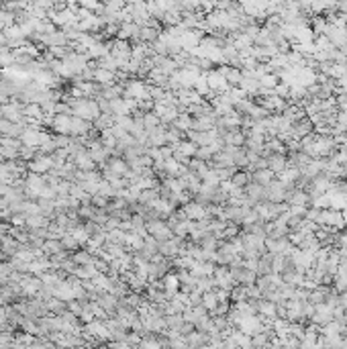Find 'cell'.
<instances>
[{
  "instance_id": "14",
  "label": "cell",
  "mask_w": 347,
  "mask_h": 349,
  "mask_svg": "<svg viewBox=\"0 0 347 349\" xmlns=\"http://www.w3.org/2000/svg\"><path fill=\"white\" fill-rule=\"evenodd\" d=\"M160 117L154 113V115H145L143 117V127L147 129V131H151V129H156V127H160Z\"/></svg>"
},
{
  "instance_id": "5",
  "label": "cell",
  "mask_w": 347,
  "mask_h": 349,
  "mask_svg": "<svg viewBox=\"0 0 347 349\" xmlns=\"http://www.w3.org/2000/svg\"><path fill=\"white\" fill-rule=\"evenodd\" d=\"M274 176H276V174L270 170V168H262V170H253L251 172V180L253 182H259V184H270L272 180H274Z\"/></svg>"
},
{
  "instance_id": "21",
  "label": "cell",
  "mask_w": 347,
  "mask_h": 349,
  "mask_svg": "<svg viewBox=\"0 0 347 349\" xmlns=\"http://www.w3.org/2000/svg\"><path fill=\"white\" fill-rule=\"evenodd\" d=\"M341 216H343V223H345V227H347V208L341 210Z\"/></svg>"
},
{
  "instance_id": "15",
  "label": "cell",
  "mask_w": 347,
  "mask_h": 349,
  "mask_svg": "<svg viewBox=\"0 0 347 349\" xmlns=\"http://www.w3.org/2000/svg\"><path fill=\"white\" fill-rule=\"evenodd\" d=\"M70 127H72V119H70V117L61 115V117L55 119V129H57V131H70Z\"/></svg>"
},
{
  "instance_id": "1",
  "label": "cell",
  "mask_w": 347,
  "mask_h": 349,
  "mask_svg": "<svg viewBox=\"0 0 347 349\" xmlns=\"http://www.w3.org/2000/svg\"><path fill=\"white\" fill-rule=\"evenodd\" d=\"M219 72L225 76V80H227L231 86H239V82L243 80V72H241L239 68H235V65H227V63H225Z\"/></svg>"
},
{
  "instance_id": "3",
  "label": "cell",
  "mask_w": 347,
  "mask_h": 349,
  "mask_svg": "<svg viewBox=\"0 0 347 349\" xmlns=\"http://www.w3.org/2000/svg\"><path fill=\"white\" fill-rule=\"evenodd\" d=\"M288 166V158L284 154H270L268 156V168L274 172V174H280Z\"/></svg>"
},
{
  "instance_id": "19",
  "label": "cell",
  "mask_w": 347,
  "mask_h": 349,
  "mask_svg": "<svg viewBox=\"0 0 347 349\" xmlns=\"http://www.w3.org/2000/svg\"><path fill=\"white\" fill-rule=\"evenodd\" d=\"M337 10L347 12V0H337Z\"/></svg>"
},
{
  "instance_id": "18",
  "label": "cell",
  "mask_w": 347,
  "mask_h": 349,
  "mask_svg": "<svg viewBox=\"0 0 347 349\" xmlns=\"http://www.w3.org/2000/svg\"><path fill=\"white\" fill-rule=\"evenodd\" d=\"M335 243H337V247H347V233L335 235Z\"/></svg>"
},
{
  "instance_id": "4",
  "label": "cell",
  "mask_w": 347,
  "mask_h": 349,
  "mask_svg": "<svg viewBox=\"0 0 347 349\" xmlns=\"http://www.w3.org/2000/svg\"><path fill=\"white\" fill-rule=\"evenodd\" d=\"M264 184H259V182H249L247 186H245V194L249 196V198L253 200V204H257L259 200H264Z\"/></svg>"
},
{
  "instance_id": "9",
  "label": "cell",
  "mask_w": 347,
  "mask_h": 349,
  "mask_svg": "<svg viewBox=\"0 0 347 349\" xmlns=\"http://www.w3.org/2000/svg\"><path fill=\"white\" fill-rule=\"evenodd\" d=\"M231 182L235 186H239V188H245L251 182V174L249 172H235L233 176H231Z\"/></svg>"
},
{
  "instance_id": "7",
  "label": "cell",
  "mask_w": 347,
  "mask_h": 349,
  "mask_svg": "<svg viewBox=\"0 0 347 349\" xmlns=\"http://www.w3.org/2000/svg\"><path fill=\"white\" fill-rule=\"evenodd\" d=\"M149 94V90L145 88V86L141 82H131L129 84V88H127V96H133V98H145Z\"/></svg>"
},
{
  "instance_id": "22",
  "label": "cell",
  "mask_w": 347,
  "mask_h": 349,
  "mask_svg": "<svg viewBox=\"0 0 347 349\" xmlns=\"http://www.w3.org/2000/svg\"><path fill=\"white\" fill-rule=\"evenodd\" d=\"M2 321H4V313H2V311H0V323H2Z\"/></svg>"
},
{
  "instance_id": "2",
  "label": "cell",
  "mask_w": 347,
  "mask_h": 349,
  "mask_svg": "<svg viewBox=\"0 0 347 349\" xmlns=\"http://www.w3.org/2000/svg\"><path fill=\"white\" fill-rule=\"evenodd\" d=\"M147 231L154 235L156 239H170L172 231L168 229V225H164L162 221H149L147 223Z\"/></svg>"
},
{
  "instance_id": "17",
  "label": "cell",
  "mask_w": 347,
  "mask_h": 349,
  "mask_svg": "<svg viewBox=\"0 0 347 349\" xmlns=\"http://www.w3.org/2000/svg\"><path fill=\"white\" fill-rule=\"evenodd\" d=\"M94 78L96 80H100V82H104V84H108V82H113V72L111 70H98V72H94Z\"/></svg>"
},
{
  "instance_id": "16",
  "label": "cell",
  "mask_w": 347,
  "mask_h": 349,
  "mask_svg": "<svg viewBox=\"0 0 347 349\" xmlns=\"http://www.w3.org/2000/svg\"><path fill=\"white\" fill-rule=\"evenodd\" d=\"M51 164H53L51 158H41L37 164H33V170H35V172H47V170L51 168Z\"/></svg>"
},
{
  "instance_id": "11",
  "label": "cell",
  "mask_w": 347,
  "mask_h": 349,
  "mask_svg": "<svg viewBox=\"0 0 347 349\" xmlns=\"http://www.w3.org/2000/svg\"><path fill=\"white\" fill-rule=\"evenodd\" d=\"M174 127H178L180 131H192L194 129V121L190 117H186V115H180V117H176V121H174Z\"/></svg>"
},
{
  "instance_id": "6",
  "label": "cell",
  "mask_w": 347,
  "mask_h": 349,
  "mask_svg": "<svg viewBox=\"0 0 347 349\" xmlns=\"http://www.w3.org/2000/svg\"><path fill=\"white\" fill-rule=\"evenodd\" d=\"M178 288H180V276H174V274H170V276L166 278V284H164L166 296H174V294L178 292Z\"/></svg>"
},
{
  "instance_id": "8",
  "label": "cell",
  "mask_w": 347,
  "mask_h": 349,
  "mask_svg": "<svg viewBox=\"0 0 347 349\" xmlns=\"http://www.w3.org/2000/svg\"><path fill=\"white\" fill-rule=\"evenodd\" d=\"M216 304H219V298H216V292H210V290H206V292H202V307L206 309V311H214L216 309Z\"/></svg>"
},
{
  "instance_id": "10",
  "label": "cell",
  "mask_w": 347,
  "mask_h": 349,
  "mask_svg": "<svg viewBox=\"0 0 347 349\" xmlns=\"http://www.w3.org/2000/svg\"><path fill=\"white\" fill-rule=\"evenodd\" d=\"M131 106H133V104L127 102V100H113V102H111V113L123 117V115L129 113V108H131Z\"/></svg>"
},
{
  "instance_id": "20",
  "label": "cell",
  "mask_w": 347,
  "mask_h": 349,
  "mask_svg": "<svg viewBox=\"0 0 347 349\" xmlns=\"http://www.w3.org/2000/svg\"><path fill=\"white\" fill-rule=\"evenodd\" d=\"M341 304H343V309H345V313H347V288L341 292Z\"/></svg>"
},
{
  "instance_id": "23",
  "label": "cell",
  "mask_w": 347,
  "mask_h": 349,
  "mask_svg": "<svg viewBox=\"0 0 347 349\" xmlns=\"http://www.w3.org/2000/svg\"><path fill=\"white\" fill-rule=\"evenodd\" d=\"M0 2H2V0H0Z\"/></svg>"
},
{
  "instance_id": "12",
  "label": "cell",
  "mask_w": 347,
  "mask_h": 349,
  "mask_svg": "<svg viewBox=\"0 0 347 349\" xmlns=\"http://www.w3.org/2000/svg\"><path fill=\"white\" fill-rule=\"evenodd\" d=\"M327 27H329V20H327V18L317 16V18L313 20V33H315V35H325Z\"/></svg>"
},
{
  "instance_id": "13",
  "label": "cell",
  "mask_w": 347,
  "mask_h": 349,
  "mask_svg": "<svg viewBox=\"0 0 347 349\" xmlns=\"http://www.w3.org/2000/svg\"><path fill=\"white\" fill-rule=\"evenodd\" d=\"M166 255H178L180 253V241H168V243H162L160 247Z\"/></svg>"
}]
</instances>
